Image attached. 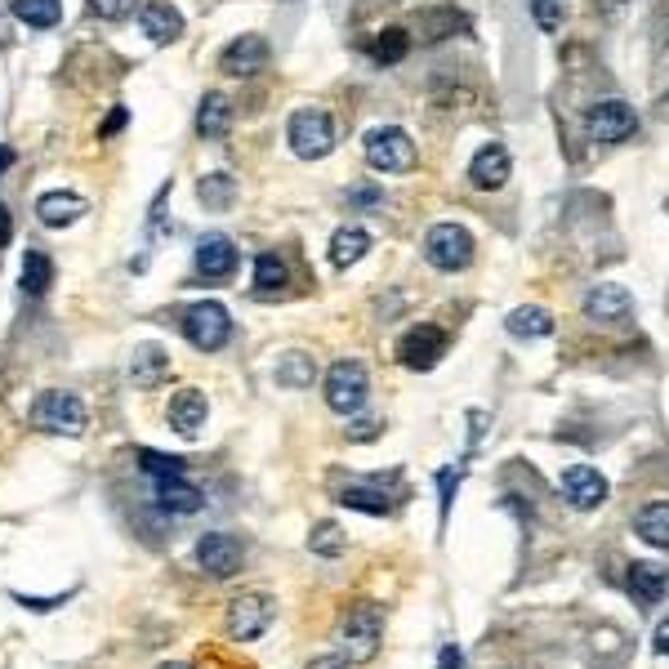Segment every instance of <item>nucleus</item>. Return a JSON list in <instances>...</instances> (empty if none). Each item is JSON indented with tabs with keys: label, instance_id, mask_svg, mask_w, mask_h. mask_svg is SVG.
Returning a JSON list of instances; mask_svg holds the SVG:
<instances>
[{
	"label": "nucleus",
	"instance_id": "obj_1",
	"mask_svg": "<svg viewBox=\"0 0 669 669\" xmlns=\"http://www.w3.org/2000/svg\"><path fill=\"white\" fill-rule=\"evenodd\" d=\"M32 429H41V433H63V438L86 433V401H81L77 393L45 388V393L32 401Z\"/></svg>",
	"mask_w": 669,
	"mask_h": 669
},
{
	"label": "nucleus",
	"instance_id": "obj_2",
	"mask_svg": "<svg viewBox=\"0 0 669 669\" xmlns=\"http://www.w3.org/2000/svg\"><path fill=\"white\" fill-rule=\"evenodd\" d=\"M183 334H188V344L201 349V353H219L228 344V334H233V317L224 304L215 299H201L192 308H183Z\"/></svg>",
	"mask_w": 669,
	"mask_h": 669
},
{
	"label": "nucleus",
	"instance_id": "obj_3",
	"mask_svg": "<svg viewBox=\"0 0 669 669\" xmlns=\"http://www.w3.org/2000/svg\"><path fill=\"white\" fill-rule=\"evenodd\" d=\"M366 166L379 170V174H401V170H411L416 166V144H411V134L407 129H397V125H375L366 134Z\"/></svg>",
	"mask_w": 669,
	"mask_h": 669
},
{
	"label": "nucleus",
	"instance_id": "obj_4",
	"mask_svg": "<svg viewBox=\"0 0 669 669\" xmlns=\"http://www.w3.org/2000/svg\"><path fill=\"white\" fill-rule=\"evenodd\" d=\"M286 139H291L295 157L321 161V157H330V148H334V121H330L321 107H299V112L291 116V125H286Z\"/></svg>",
	"mask_w": 669,
	"mask_h": 669
},
{
	"label": "nucleus",
	"instance_id": "obj_5",
	"mask_svg": "<svg viewBox=\"0 0 669 669\" xmlns=\"http://www.w3.org/2000/svg\"><path fill=\"white\" fill-rule=\"evenodd\" d=\"M366 366L362 362H334L330 371H326V407L334 411V416H358L362 407H366Z\"/></svg>",
	"mask_w": 669,
	"mask_h": 669
},
{
	"label": "nucleus",
	"instance_id": "obj_6",
	"mask_svg": "<svg viewBox=\"0 0 669 669\" xmlns=\"http://www.w3.org/2000/svg\"><path fill=\"white\" fill-rule=\"evenodd\" d=\"M424 259L438 273H460V268L474 263V237L460 224H433L424 237Z\"/></svg>",
	"mask_w": 669,
	"mask_h": 669
},
{
	"label": "nucleus",
	"instance_id": "obj_7",
	"mask_svg": "<svg viewBox=\"0 0 669 669\" xmlns=\"http://www.w3.org/2000/svg\"><path fill=\"white\" fill-rule=\"evenodd\" d=\"M379 638H384V616H379V608H375V602H358V608L344 616V625H340L344 656H349V660H375Z\"/></svg>",
	"mask_w": 669,
	"mask_h": 669
},
{
	"label": "nucleus",
	"instance_id": "obj_8",
	"mask_svg": "<svg viewBox=\"0 0 669 669\" xmlns=\"http://www.w3.org/2000/svg\"><path fill=\"white\" fill-rule=\"evenodd\" d=\"M442 358H446V330H438L433 321L411 326L397 340V362L407 366V371H433Z\"/></svg>",
	"mask_w": 669,
	"mask_h": 669
},
{
	"label": "nucleus",
	"instance_id": "obj_9",
	"mask_svg": "<svg viewBox=\"0 0 669 669\" xmlns=\"http://www.w3.org/2000/svg\"><path fill=\"white\" fill-rule=\"evenodd\" d=\"M273 616H277V602L268 593H237L228 602V634L237 643H254L268 625H273Z\"/></svg>",
	"mask_w": 669,
	"mask_h": 669
},
{
	"label": "nucleus",
	"instance_id": "obj_10",
	"mask_svg": "<svg viewBox=\"0 0 669 669\" xmlns=\"http://www.w3.org/2000/svg\"><path fill=\"white\" fill-rule=\"evenodd\" d=\"M585 129H589L593 144H625L630 134L638 129V116H634V107L621 103V99H602V103L589 107Z\"/></svg>",
	"mask_w": 669,
	"mask_h": 669
},
{
	"label": "nucleus",
	"instance_id": "obj_11",
	"mask_svg": "<svg viewBox=\"0 0 669 669\" xmlns=\"http://www.w3.org/2000/svg\"><path fill=\"white\" fill-rule=\"evenodd\" d=\"M196 567L215 576V580H228L241 571V545L233 541V535L224 531H211V535H201L196 541Z\"/></svg>",
	"mask_w": 669,
	"mask_h": 669
},
{
	"label": "nucleus",
	"instance_id": "obj_12",
	"mask_svg": "<svg viewBox=\"0 0 669 669\" xmlns=\"http://www.w3.org/2000/svg\"><path fill=\"white\" fill-rule=\"evenodd\" d=\"M585 317L589 321H598V326H616V321H625L630 313H634V295L625 291V286H616V282H598L589 295H585Z\"/></svg>",
	"mask_w": 669,
	"mask_h": 669
},
{
	"label": "nucleus",
	"instance_id": "obj_13",
	"mask_svg": "<svg viewBox=\"0 0 669 669\" xmlns=\"http://www.w3.org/2000/svg\"><path fill=\"white\" fill-rule=\"evenodd\" d=\"M196 273L206 282H224L237 273V246L224 233H206L196 241Z\"/></svg>",
	"mask_w": 669,
	"mask_h": 669
},
{
	"label": "nucleus",
	"instance_id": "obj_14",
	"mask_svg": "<svg viewBox=\"0 0 669 669\" xmlns=\"http://www.w3.org/2000/svg\"><path fill=\"white\" fill-rule=\"evenodd\" d=\"M563 496L571 500V509H598L602 500H608V478L598 474V468H589V464H571V468H563Z\"/></svg>",
	"mask_w": 669,
	"mask_h": 669
},
{
	"label": "nucleus",
	"instance_id": "obj_15",
	"mask_svg": "<svg viewBox=\"0 0 669 669\" xmlns=\"http://www.w3.org/2000/svg\"><path fill=\"white\" fill-rule=\"evenodd\" d=\"M509 170H513L509 148H504V144H483V148L474 152V161H468V183L483 188V192H496V188L509 183Z\"/></svg>",
	"mask_w": 669,
	"mask_h": 669
},
{
	"label": "nucleus",
	"instance_id": "obj_16",
	"mask_svg": "<svg viewBox=\"0 0 669 669\" xmlns=\"http://www.w3.org/2000/svg\"><path fill=\"white\" fill-rule=\"evenodd\" d=\"M166 416H170V429L179 438H196L201 424H206V416H211V401H206V393H201V388H179L170 397V411Z\"/></svg>",
	"mask_w": 669,
	"mask_h": 669
},
{
	"label": "nucleus",
	"instance_id": "obj_17",
	"mask_svg": "<svg viewBox=\"0 0 669 669\" xmlns=\"http://www.w3.org/2000/svg\"><path fill=\"white\" fill-rule=\"evenodd\" d=\"M268 63V41L263 36H237L224 54H219V72L224 77H254Z\"/></svg>",
	"mask_w": 669,
	"mask_h": 669
},
{
	"label": "nucleus",
	"instance_id": "obj_18",
	"mask_svg": "<svg viewBox=\"0 0 669 669\" xmlns=\"http://www.w3.org/2000/svg\"><path fill=\"white\" fill-rule=\"evenodd\" d=\"M139 27L152 45H174L183 36V14L166 0H148V5H139Z\"/></svg>",
	"mask_w": 669,
	"mask_h": 669
},
{
	"label": "nucleus",
	"instance_id": "obj_19",
	"mask_svg": "<svg viewBox=\"0 0 669 669\" xmlns=\"http://www.w3.org/2000/svg\"><path fill=\"white\" fill-rule=\"evenodd\" d=\"M86 211H90L86 196H77V192H45V196H36V215H41L45 228H67V224H77Z\"/></svg>",
	"mask_w": 669,
	"mask_h": 669
},
{
	"label": "nucleus",
	"instance_id": "obj_20",
	"mask_svg": "<svg viewBox=\"0 0 669 669\" xmlns=\"http://www.w3.org/2000/svg\"><path fill=\"white\" fill-rule=\"evenodd\" d=\"M157 504H161L166 513L188 518V513H196L201 504H206V496H201V487L188 483V474H179V478H161V483H157Z\"/></svg>",
	"mask_w": 669,
	"mask_h": 669
},
{
	"label": "nucleus",
	"instance_id": "obj_21",
	"mask_svg": "<svg viewBox=\"0 0 669 669\" xmlns=\"http://www.w3.org/2000/svg\"><path fill=\"white\" fill-rule=\"evenodd\" d=\"M233 129V103L228 94H206L196 107V134L201 139H224V134Z\"/></svg>",
	"mask_w": 669,
	"mask_h": 669
},
{
	"label": "nucleus",
	"instance_id": "obj_22",
	"mask_svg": "<svg viewBox=\"0 0 669 669\" xmlns=\"http://www.w3.org/2000/svg\"><path fill=\"white\" fill-rule=\"evenodd\" d=\"M170 375V358L157 349V344H139L134 349V358H129V379L139 384V388H152V384H161Z\"/></svg>",
	"mask_w": 669,
	"mask_h": 669
},
{
	"label": "nucleus",
	"instance_id": "obj_23",
	"mask_svg": "<svg viewBox=\"0 0 669 669\" xmlns=\"http://www.w3.org/2000/svg\"><path fill=\"white\" fill-rule=\"evenodd\" d=\"M634 531L643 535L647 545L656 549H669V500H651L634 513Z\"/></svg>",
	"mask_w": 669,
	"mask_h": 669
},
{
	"label": "nucleus",
	"instance_id": "obj_24",
	"mask_svg": "<svg viewBox=\"0 0 669 669\" xmlns=\"http://www.w3.org/2000/svg\"><path fill=\"white\" fill-rule=\"evenodd\" d=\"M630 589H634V598L638 602H660L665 593H669V571L665 567H656V563H634L630 567Z\"/></svg>",
	"mask_w": 669,
	"mask_h": 669
},
{
	"label": "nucleus",
	"instance_id": "obj_25",
	"mask_svg": "<svg viewBox=\"0 0 669 669\" xmlns=\"http://www.w3.org/2000/svg\"><path fill=\"white\" fill-rule=\"evenodd\" d=\"M366 250H371V233L366 228H340L330 237V263L334 268H353Z\"/></svg>",
	"mask_w": 669,
	"mask_h": 669
},
{
	"label": "nucleus",
	"instance_id": "obj_26",
	"mask_svg": "<svg viewBox=\"0 0 669 669\" xmlns=\"http://www.w3.org/2000/svg\"><path fill=\"white\" fill-rule=\"evenodd\" d=\"M23 295H32V299H41L49 286H54V259L45 254V250H27L23 254Z\"/></svg>",
	"mask_w": 669,
	"mask_h": 669
},
{
	"label": "nucleus",
	"instance_id": "obj_27",
	"mask_svg": "<svg viewBox=\"0 0 669 669\" xmlns=\"http://www.w3.org/2000/svg\"><path fill=\"white\" fill-rule=\"evenodd\" d=\"M509 334H518V340H545V334H554V317L545 308H513L509 313Z\"/></svg>",
	"mask_w": 669,
	"mask_h": 669
},
{
	"label": "nucleus",
	"instance_id": "obj_28",
	"mask_svg": "<svg viewBox=\"0 0 669 669\" xmlns=\"http://www.w3.org/2000/svg\"><path fill=\"white\" fill-rule=\"evenodd\" d=\"M14 14H19V23L45 32L63 19V0H14Z\"/></svg>",
	"mask_w": 669,
	"mask_h": 669
},
{
	"label": "nucleus",
	"instance_id": "obj_29",
	"mask_svg": "<svg viewBox=\"0 0 669 669\" xmlns=\"http://www.w3.org/2000/svg\"><path fill=\"white\" fill-rule=\"evenodd\" d=\"M282 286H286V263H282V254L263 250V254L254 259V291H259V295H273V291H282Z\"/></svg>",
	"mask_w": 669,
	"mask_h": 669
},
{
	"label": "nucleus",
	"instance_id": "obj_30",
	"mask_svg": "<svg viewBox=\"0 0 669 669\" xmlns=\"http://www.w3.org/2000/svg\"><path fill=\"white\" fill-rule=\"evenodd\" d=\"M196 196H201V206H206V211H228L233 196H237V183L228 174H206V179L196 183Z\"/></svg>",
	"mask_w": 669,
	"mask_h": 669
},
{
	"label": "nucleus",
	"instance_id": "obj_31",
	"mask_svg": "<svg viewBox=\"0 0 669 669\" xmlns=\"http://www.w3.org/2000/svg\"><path fill=\"white\" fill-rule=\"evenodd\" d=\"M313 358H304V353H286L282 362H277V384L282 388H308L313 384Z\"/></svg>",
	"mask_w": 669,
	"mask_h": 669
},
{
	"label": "nucleus",
	"instance_id": "obj_32",
	"mask_svg": "<svg viewBox=\"0 0 669 669\" xmlns=\"http://www.w3.org/2000/svg\"><path fill=\"white\" fill-rule=\"evenodd\" d=\"M340 504H344V509L375 513V518H384V513H388V496H384V491H375V487H344V491H340Z\"/></svg>",
	"mask_w": 669,
	"mask_h": 669
},
{
	"label": "nucleus",
	"instance_id": "obj_33",
	"mask_svg": "<svg viewBox=\"0 0 669 669\" xmlns=\"http://www.w3.org/2000/svg\"><path fill=\"white\" fill-rule=\"evenodd\" d=\"M139 468L148 478H179V474H188V460H179V455H161V451H139Z\"/></svg>",
	"mask_w": 669,
	"mask_h": 669
},
{
	"label": "nucleus",
	"instance_id": "obj_34",
	"mask_svg": "<svg viewBox=\"0 0 669 669\" xmlns=\"http://www.w3.org/2000/svg\"><path fill=\"white\" fill-rule=\"evenodd\" d=\"M460 27H464V19H460L455 10H433V14L420 19V36H424V41H446V36H455Z\"/></svg>",
	"mask_w": 669,
	"mask_h": 669
},
{
	"label": "nucleus",
	"instance_id": "obj_35",
	"mask_svg": "<svg viewBox=\"0 0 669 669\" xmlns=\"http://www.w3.org/2000/svg\"><path fill=\"white\" fill-rule=\"evenodd\" d=\"M407 49H411V41H407V32H401V27L379 32L375 45H371V54H375L379 63H401V58H407Z\"/></svg>",
	"mask_w": 669,
	"mask_h": 669
},
{
	"label": "nucleus",
	"instance_id": "obj_36",
	"mask_svg": "<svg viewBox=\"0 0 669 669\" xmlns=\"http://www.w3.org/2000/svg\"><path fill=\"white\" fill-rule=\"evenodd\" d=\"M308 549H313V554H326V558L344 554V535H340V526H334V522H317L313 535H308Z\"/></svg>",
	"mask_w": 669,
	"mask_h": 669
},
{
	"label": "nucleus",
	"instance_id": "obj_37",
	"mask_svg": "<svg viewBox=\"0 0 669 669\" xmlns=\"http://www.w3.org/2000/svg\"><path fill=\"white\" fill-rule=\"evenodd\" d=\"M531 19L541 32H558L567 19V0H531Z\"/></svg>",
	"mask_w": 669,
	"mask_h": 669
},
{
	"label": "nucleus",
	"instance_id": "obj_38",
	"mask_svg": "<svg viewBox=\"0 0 669 669\" xmlns=\"http://www.w3.org/2000/svg\"><path fill=\"white\" fill-rule=\"evenodd\" d=\"M134 5H139V0H90V14L103 23H121L134 14Z\"/></svg>",
	"mask_w": 669,
	"mask_h": 669
},
{
	"label": "nucleus",
	"instance_id": "obj_39",
	"mask_svg": "<svg viewBox=\"0 0 669 669\" xmlns=\"http://www.w3.org/2000/svg\"><path fill=\"white\" fill-rule=\"evenodd\" d=\"M67 598H72V593H63V598H27V593H19V602H23V608H32V612H54V608H63Z\"/></svg>",
	"mask_w": 669,
	"mask_h": 669
},
{
	"label": "nucleus",
	"instance_id": "obj_40",
	"mask_svg": "<svg viewBox=\"0 0 669 669\" xmlns=\"http://www.w3.org/2000/svg\"><path fill=\"white\" fill-rule=\"evenodd\" d=\"M349 201H353V206H384V192L379 188H353Z\"/></svg>",
	"mask_w": 669,
	"mask_h": 669
},
{
	"label": "nucleus",
	"instance_id": "obj_41",
	"mask_svg": "<svg viewBox=\"0 0 669 669\" xmlns=\"http://www.w3.org/2000/svg\"><path fill=\"white\" fill-rule=\"evenodd\" d=\"M125 121H129V112H125V107H112V116L99 125V139H112V134H116Z\"/></svg>",
	"mask_w": 669,
	"mask_h": 669
},
{
	"label": "nucleus",
	"instance_id": "obj_42",
	"mask_svg": "<svg viewBox=\"0 0 669 669\" xmlns=\"http://www.w3.org/2000/svg\"><path fill=\"white\" fill-rule=\"evenodd\" d=\"M460 665H464L460 647H455V643H446V647H442V656H438V669H460Z\"/></svg>",
	"mask_w": 669,
	"mask_h": 669
},
{
	"label": "nucleus",
	"instance_id": "obj_43",
	"mask_svg": "<svg viewBox=\"0 0 669 669\" xmlns=\"http://www.w3.org/2000/svg\"><path fill=\"white\" fill-rule=\"evenodd\" d=\"M14 241V215L10 206H0V246H10Z\"/></svg>",
	"mask_w": 669,
	"mask_h": 669
},
{
	"label": "nucleus",
	"instance_id": "obj_44",
	"mask_svg": "<svg viewBox=\"0 0 669 669\" xmlns=\"http://www.w3.org/2000/svg\"><path fill=\"white\" fill-rule=\"evenodd\" d=\"M375 429H379L375 420H358V424L349 429V438H353V442H371V438H375Z\"/></svg>",
	"mask_w": 669,
	"mask_h": 669
},
{
	"label": "nucleus",
	"instance_id": "obj_45",
	"mask_svg": "<svg viewBox=\"0 0 669 669\" xmlns=\"http://www.w3.org/2000/svg\"><path fill=\"white\" fill-rule=\"evenodd\" d=\"M308 669H349V660L344 656H317Z\"/></svg>",
	"mask_w": 669,
	"mask_h": 669
},
{
	"label": "nucleus",
	"instance_id": "obj_46",
	"mask_svg": "<svg viewBox=\"0 0 669 669\" xmlns=\"http://www.w3.org/2000/svg\"><path fill=\"white\" fill-rule=\"evenodd\" d=\"M656 651H660V656H669V621H660V625H656Z\"/></svg>",
	"mask_w": 669,
	"mask_h": 669
},
{
	"label": "nucleus",
	"instance_id": "obj_47",
	"mask_svg": "<svg viewBox=\"0 0 669 669\" xmlns=\"http://www.w3.org/2000/svg\"><path fill=\"white\" fill-rule=\"evenodd\" d=\"M14 166V148H5V144H0V174H5Z\"/></svg>",
	"mask_w": 669,
	"mask_h": 669
},
{
	"label": "nucleus",
	"instance_id": "obj_48",
	"mask_svg": "<svg viewBox=\"0 0 669 669\" xmlns=\"http://www.w3.org/2000/svg\"><path fill=\"white\" fill-rule=\"evenodd\" d=\"M161 669H188V665H179V660H170V665H161Z\"/></svg>",
	"mask_w": 669,
	"mask_h": 669
}]
</instances>
